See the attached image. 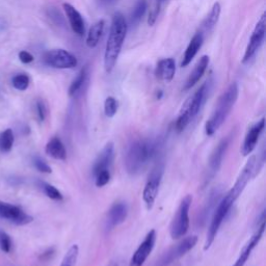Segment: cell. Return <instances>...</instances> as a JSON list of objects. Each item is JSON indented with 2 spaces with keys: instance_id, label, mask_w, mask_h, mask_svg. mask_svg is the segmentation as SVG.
<instances>
[{
  "instance_id": "cell-1",
  "label": "cell",
  "mask_w": 266,
  "mask_h": 266,
  "mask_svg": "<svg viewBox=\"0 0 266 266\" xmlns=\"http://www.w3.org/2000/svg\"><path fill=\"white\" fill-rule=\"evenodd\" d=\"M159 143L151 138L137 139L130 145L125 156V168L129 175L143 173L157 155Z\"/></svg>"
},
{
  "instance_id": "cell-2",
  "label": "cell",
  "mask_w": 266,
  "mask_h": 266,
  "mask_svg": "<svg viewBox=\"0 0 266 266\" xmlns=\"http://www.w3.org/2000/svg\"><path fill=\"white\" fill-rule=\"evenodd\" d=\"M128 31V23L121 13H116L113 17L110 34L106 42L104 52V68L108 73H111L117 65L121 55L122 47L125 42Z\"/></svg>"
},
{
  "instance_id": "cell-3",
  "label": "cell",
  "mask_w": 266,
  "mask_h": 266,
  "mask_svg": "<svg viewBox=\"0 0 266 266\" xmlns=\"http://www.w3.org/2000/svg\"><path fill=\"white\" fill-rule=\"evenodd\" d=\"M238 94L239 88L236 82L230 84L227 90L222 94L214 113L206 122L205 131L207 135H214L226 122L238 99Z\"/></svg>"
},
{
  "instance_id": "cell-4",
  "label": "cell",
  "mask_w": 266,
  "mask_h": 266,
  "mask_svg": "<svg viewBox=\"0 0 266 266\" xmlns=\"http://www.w3.org/2000/svg\"><path fill=\"white\" fill-rule=\"evenodd\" d=\"M210 82L206 81L196 93L185 101L178 118L176 120L175 127L177 131L182 132L189 125L190 122L198 116L208 98Z\"/></svg>"
},
{
  "instance_id": "cell-5",
  "label": "cell",
  "mask_w": 266,
  "mask_h": 266,
  "mask_svg": "<svg viewBox=\"0 0 266 266\" xmlns=\"http://www.w3.org/2000/svg\"><path fill=\"white\" fill-rule=\"evenodd\" d=\"M235 202L236 201L227 192L224 197H222L221 201L217 205V207L215 209L214 217H212L210 226L208 228L207 237H206V241H205V245H204L205 251H208L210 249V246L212 245V243L215 242V239H216V237L220 231V228H221L223 222L225 221L226 217L229 214V211L231 210V208Z\"/></svg>"
},
{
  "instance_id": "cell-6",
  "label": "cell",
  "mask_w": 266,
  "mask_h": 266,
  "mask_svg": "<svg viewBox=\"0 0 266 266\" xmlns=\"http://www.w3.org/2000/svg\"><path fill=\"white\" fill-rule=\"evenodd\" d=\"M191 203L192 197L187 194L177 209L170 227V234L173 239H179L187 233L189 229V210Z\"/></svg>"
},
{
  "instance_id": "cell-7",
  "label": "cell",
  "mask_w": 266,
  "mask_h": 266,
  "mask_svg": "<svg viewBox=\"0 0 266 266\" xmlns=\"http://www.w3.org/2000/svg\"><path fill=\"white\" fill-rule=\"evenodd\" d=\"M164 173H165V165L163 163H158L153 168V170L151 171L148 177L147 183L143 191V200L148 210L152 209L154 206V203L159 192V187H161L163 181Z\"/></svg>"
},
{
  "instance_id": "cell-8",
  "label": "cell",
  "mask_w": 266,
  "mask_h": 266,
  "mask_svg": "<svg viewBox=\"0 0 266 266\" xmlns=\"http://www.w3.org/2000/svg\"><path fill=\"white\" fill-rule=\"evenodd\" d=\"M198 242V237L197 236H188L181 240L179 243H177L169 251H167L163 257L157 261L156 266H170L177 260H179L182 258L186 253H188L190 250H192L194 246H196Z\"/></svg>"
},
{
  "instance_id": "cell-9",
  "label": "cell",
  "mask_w": 266,
  "mask_h": 266,
  "mask_svg": "<svg viewBox=\"0 0 266 266\" xmlns=\"http://www.w3.org/2000/svg\"><path fill=\"white\" fill-rule=\"evenodd\" d=\"M44 63L56 69H74L78 65L75 56L64 49H53L44 55Z\"/></svg>"
},
{
  "instance_id": "cell-10",
  "label": "cell",
  "mask_w": 266,
  "mask_h": 266,
  "mask_svg": "<svg viewBox=\"0 0 266 266\" xmlns=\"http://www.w3.org/2000/svg\"><path fill=\"white\" fill-rule=\"evenodd\" d=\"M265 32H266V14L264 13L258 23L255 26V29L251 35V39L249 41V44L246 46L244 56L242 59V64H245L249 61H251L257 51L260 49L261 45L263 44V41L265 39Z\"/></svg>"
},
{
  "instance_id": "cell-11",
  "label": "cell",
  "mask_w": 266,
  "mask_h": 266,
  "mask_svg": "<svg viewBox=\"0 0 266 266\" xmlns=\"http://www.w3.org/2000/svg\"><path fill=\"white\" fill-rule=\"evenodd\" d=\"M256 159L257 157L255 155L251 156L249 161L246 162L245 166L241 170L239 176L232 186V188L228 191V193L231 196L235 201L241 196V193L245 189L246 185L249 184L250 180L254 178V172H255V166H256Z\"/></svg>"
},
{
  "instance_id": "cell-12",
  "label": "cell",
  "mask_w": 266,
  "mask_h": 266,
  "mask_svg": "<svg viewBox=\"0 0 266 266\" xmlns=\"http://www.w3.org/2000/svg\"><path fill=\"white\" fill-rule=\"evenodd\" d=\"M0 218L18 226L27 225L32 222V218L24 212L21 207L3 201H0Z\"/></svg>"
},
{
  "instance_id": "cell-13",
  "label": "cell",
  "mask_w": 266,
  "mask_h": 266,
  "mask_svg": "<svg viewBox=\"0 0 266 266\" xmlns=\"http://www.w3.org/2000/svg\"><path fill=\"white\" fill-rule=\"evenodd\" d=\"M156 242V231L151 230L147 234L144 241L139 244L135 253L132 255L129 266H143L152 253Z\"/></svg>"
},
{
  "instance_id": "cell-14",
  "label": "cell",
  "mask_w": 266,
  "mask_h": 266,
  "mask_svg": "<svg viewBox=\"0 0 266 266\" xmlns=\"http://www.w3.org/2000/svg\"><path fill=\"white\" fill-rule=\"evenodd\" d=\"M230 140H231V136H227L223 138L219 145L215 148L214 152L211 153L209 162H208V178H212L221 169L224 157L226 155V152L229 148Z\"/></svg>"
},
{
  "instance_id": "cell-15",
  "label": "cell",
  "mask_w": 266,
  "mask_h": 266,
  "mask_svg": "<svg viewBox=\"0 0 266 266\" xmlns=\"http://www.w3.org/2000/svg\"><path fill=\"white\" fill-rule=\"evenodd\" d=\"M265 226H266V221L262 222L261 224H259L257 226L256 232L251 237V239L247 241L246 244L242 247V250H241L237 260L235 261V263L232 266H244L245 265V263L247 262V260H249V258L256 247V245H258V243L262 239V236H263L264 231H265Z\"/></svg>"
},
{
  "instance_id": "cell-16",
  "label": "cell",
  "mask_w": 266,
  "mask_h": 266,
  "mask_svg": "<svg viewBox=\"0 0 266 266\" xmlns=\"http://www.w3.org/2000/svg\"><path fill=\"white\" fill-rule=\"evenodd\" d=\"M264 128H265V119L263 118L260 121H258L256 124H254V125L249 129V131H247L241 147V153L243 156L250 155L255 150Z\"/></svg>"
},
{
  "instance_id": "cell-17",
  "label": "cell",
  "mask_w": 266,
  "mask_h": 266,
  "mask_svg": "<svg viewBox=\"0 0 266 266\" xmlns=\"http://www.w3.org/2000/svg\"><path fill=\"white\" fill-rule=\"evenodd\" d=\"M114 161H115V146L113 143H109L104 146V148L96 158V161L93 165V175L96 176L100 172L110 171Z\"/></svg>"
},
{
  "instance_id": "cell-18",
  "label": "cell",
  "mask_w": 266,
  "mask_h": 266,
  "mask_svg": "<svg viewBox=\"0 0 266 266\" xmlns=\"http://www.w3.org/2000/svg\"><path fill=\"white\" fill-rule=\"evenodd\" d=\"M128 217V206L124 202L115 203L106 216V228L114 229L123 224Z\"/></svg>"
},
{
  "instance_id": "cell-19",
  "label": "cell",
  "mask_w": 266,
  "mask_h": 266,
  "mask_svg": "<svg viewBox=\"0 0 266 266\" xmlns=\"http://www.w3.org/2000/svg\"><path fill=\"white\" fill-rule=\"evenodd\" d=\"M63 9L66 13L71 28L79 37H83L85 33V23L81 14L70 4H64Z\"/></svg>"
},
{
  "instance_id": "cell-20",
  "label": "cell",
  "mask_w": 266,
  "mask_h": 266,
  "mask_svg": "<svg viewBox=\"0 0 266 266\" xmlns=\"http://www.w3.org/2000/svg\"><path fill=\"white\" fill-rule=\"evenodd\" d=\"M176 73V63L172 58L159 61L155 70L156 77L165 82H170L173 80Z\"/></svg>"
},
{
  "instance_id": "cell-21",
  "label": "cell",
  "mask_w": 266,
  "mask_h": 266,
  "mask_svg": "<svg viewBox=\"0 0 266 266\" xmlns=\"http://www.w3.org/2000/svg\"><path fill=\"white\" fill-rule=\"evenodd\" d=\"M209 63H210V60H209L208 56H203L200 59V61L198 62L196 67H194L193 71L190 73V75L188 76V78H187V80L185 82L184 91L190 90L191 87H193L194 85H196L200 81V79L202 78V76L206 72V70H207V68L209 66Z\"/></svg>"
},
{
  "instance_id": "cell-22",
  "label": "cell",
  "mask_w": 266,
  "mask_h": 266,
  "mask_svg": "<svg viewBox=\"0 0 266 266\" xmlns=\"http://www.w3.org/2000/svg\"><path fill=\"white\" fill-rule=\"evenodd\" d=\"M203 42H204V34L201 31L197 32L193 35L183 56V60L181 62L182 68L187 67L191 63V61L194 59V57L198 55L199 50L201 49L203 45Z\"/></svg>"
},
{
  "instance_id": "cell-23",
  "label": "cell",
  "mask_w": 266,
  "mask_h": 266,
  "mask_svg": "<svg viewBox=\"0 0 266 266\" xmlns=\"http://www.w3.org/2000/svg\"><path fill=\"white\" fill-rule=\"evenodd\" d=\"M221 199H222V190L220 188L215 189L210 193V196H209L206 204L204 205L203 210L200 212L199 220L197 221L200 226H203L207 222V219L210 215V212L216 209V207L219 204V202L221 201Z\"/></svg>"
},
{
  "instance_id": "cell-24",
  "label": "cell",
  "mask_w": 266,
  "mask_h": 266,
  "mask_svg": "<svg viewBox=\"0 0 266 266\" xmlns=\"http://www.w3.org/2000/svg\"><path fill=\"white\" fill-rule=\"evenodd\" d=\"M46 154L57 161H66L67 159V150L63 141L59 137H52L46 145L45 148Z\"/></svg>"
},
{
  "instance_id": "cell-25",
  "label": "cell",
  "mask_w": 266,
  "mask_h": 266,
  "mask_svg": "<svg viewBox=\"0 0 266 266\" xmlns=\"http://www.w3.org/2000/svg\"><path fill=\"white\" fill-rule=\"evenodd\" d=\"M105 28V21L99 20L90 28L86 35V45L88 48H95L99 44Z\"/></svg>"
},
{
  "instance_id": "cell-26",
  "label": "cell",
  "mask_w": 266,
  "mask_h": 266,
  "mask_svg": "<svg viewBox=\"0 0 266 266\" xmlns=\"http://www.w3.org/2000/svg\"><path fill=\"white\" fill-rule=\"evenodd\" d=\"M221 12H222V8L220 3H216L212 7L210 13L208 14L207 18L205 19V21L202 24V29L204 31H210L212 28H214L217 23L219 22L220 19V16H221Z\"/></svg>"
},
{
  "instance_id": "cell-27",
  "label": "cell",
  "mask_w": 266,
  "mask_h": 266,
  "mask_svg": "<svg viewBox=\"0 0 266 266\" xmlns=\"http://www.w3.org/2000/svg\"><path fill=\"white\" fill-rule=\"evenodd\" d=\"M147 9H148V4L146 0H139L130 14L129 25L136 26L141 21V19H143V17L147 12Z\"/></svg>"
},
{
  "instance_id": "cell-28",
  "label": "cell",
  "mask_w": 266,
  "mask_h": 266,
  "mask_svg": "<svg viewBox=\"0 0 266 266\" xmlns=\"http://www.w3.org/2000/svg\"><path fill=\"white\" fill-rule=\"evenodd\" d=\"M87 67H84L82 68L80 71H79V73L77 74V76L75 77V79L72 81V83H71L70 87H69V96L70 97H74L76 96L79 91L82 88V86L84 85L85 81H86V78H87Z\"/></svg>"
},
{
  "instance_id": "cell-29",
  "label": "cell",
  "mask_w": 266,
  "mask_h": 266,
  "mask_svg": "<svg viewBox=\"0 0 266 266\" xmlns=\"http://www.w3.org/2000/svg\"><path fill=\"white\" fill-rule=\"evenodd\" d=\"M14 133L12 129H7L0 133V152L9 153L14 146Z\"/></svg>"
},
{
  "instance_id": "cell-30",
  "label": "cell",
  "mask_w": 266,
  "mask_h": 266,
  "mask_svg": "<svg viewBox=\"0 0 266 266\" xmlns=\"http://www.w3.org/2000/svg\"><path fill=\"white\" fill-rule=\"evenodd\" d=\"M78 255H79V247L77 244H73L64 256L60 266H76Z\"/></svg>"
},
{
  "instance_id": "cell-31",
  "label": "cell",
  "mask_w": 266,
  "mask_h": 266,
  "mask_svg": "<svg viewBox=\"0 0 266 266\" xmlns=\"http://www.w3.org/2000/svg\"><path fill=\"white\" fill-rule=\"evenodd\" d=\"M40 187L43 190V192L46 194V196L55 201H62L64 199L62 192L56 187L49 183L46 182H40Z\"/></svg>"
},
{
  "instance_id": "cell-32",
  "label": "cell",
  "mask_w": 266,
  "mask_h": 266,
  "mask_svg": "<svg viewBox=\"0 0 266 266\" xmlns=\"http://www.w3.org/2000/svg\"><path fill=\"white\" fill-rule=\"evenodd\" d=\"M29 77L28 75L26 74H18L16 76H14L13 80H12V83H13V86L16 88V90L18 91H26L28 86H29Z\"/></svg>"
},
{
  "instance_id": "cell-33",
  "label": "cell",
  "mask_w": 266,
  "mask_h": 266,
  "mask_svg": "<svg viewBox=\"0 0 266 266\" xmlns=\"http://www.w3.org/2000/svg\"><path fill=\"white\" fill-rule=\"evenodd\" d=\"M118 108H119V103L116 98L114 97L106 98L104 102V113L106 117L114 118L118 112Z\"/></svg>"
},
{
  "instance_id": "cell-34",
  "label": "cell",
  "mask_w": 266,
  "mask_h": 266,
  "mask_svg": "<svg viewBox=\"0 0 266 266\" xmlns=\"http://www.w3.org/2000/svg\"><path fill=\"white\" fill-rule=\"evenodd\" d=\"M12 239L11 236L4 232V231H0V250L5 253H10L12 250Z\"/></svg>"
},
{
  "instance_id": "cell-35",
  "label": "cell",
  "mask_w": 266,
  "mask_h": 266,
  "mask_svg": "<svg viewBox=\"0 0 266 266\" xmlns=\"http://www.w3.org/2000/svg\"><path fill=\"white\" fill-rule=\"evenodd\" d=\"M163 0H155V3L152 7V9L150 10L149 13V18H148V23L149 25H154V23L156 22L157 17L159 15V12H161V6H162Z\"/></svg>"
},
{
  "instance_id": "cell-36",
  "label": "cell",
  "mask_w": 266,
  "mask_h": 266,
  "mask_svg": "<svg viewBox=\"0 0 266 266\" xmlns=\"http://www.w3.org/2000/svg\"><path fill=\"white\" fill-rule=\"evenodd\" d=\"M95 184L97 187H103L108 184L111 180V173L110 171H103L98 173L95 176Z\"/></svg>"
},
{
  "instance_id": "cell-37",
  "label": "cell",
  "mask_w": 266,
  "mask_h": 266,
  "mask_svg": "<svg viewBox=\"0 0 266 266\" xmlns=\"http://www.w3.org/2000/svg\"><path fill=\"white\" fill-rule=\"evenodd\" d=\"M32 162H33V166L39 172L44 173V174H50L52 172V169L50 168V166L47 163H45V161H43L41 157L35 156Z\"/></svg>"
},
{
  "instance_id": "cell-38",
  "label": "cell",
  "mask_w": 266,
  "mask_h": 266,
  "mask_svg": "<svg viewBox=\"0 0 266 266\" xmlns=\"http://www.w3.org/2000/svg\"><path fill=\"white\" fill-rule=\"evenodd\" d=\"M35 111H37L38 119L41 122H43L46 119L47 111H46V105H45V103L42 100H38L37 103H35Z\"/></svg>"
},
{
  "instance_id": "cell-39",
  "label": "cell",
  "mask_w": 266,
  "mask_h": 266,
  "mask_svg": "<svg viewBox=\"0 0 266 266\" xmlns=\"http://www.w3.org/2000/svg\"><path fill=\"white\" fill-rule=\"evenodd\" d=\"M19 60L23 63V64H30L33 62L34 58L31 55V53L27 52V51H21L19 53Z\"/></svg>"
},
{
  "instance_id": "cell-40",
  "label": "cell",
  "mask_w": 266,
  "mask_h": 266,
  "mask_svg": "<svg viewBox=\"0 0 266 266\" xmlns=\"http://www.w3.org/2000/svg\"><path fill=\"white\" fill-rule=\"evenodd\" d=\"M99 2L103 6H113L118 2V0H99Z\"/></svg>"
},
{
  "instance_id": "cell-41",
  "label": "cell",
  "mask_w": 266,
  "mask_h": 266,
  "mask_svg": "<svg viewBox=\"0 0 266 266\" xmlns=\"http://www.w3.org/2000/svg\"><path fill=\"white\" fill-rule=\"evenodd\" d=\"M163 2H164V0H163Z\"/></svg>"
}]
</instances>
